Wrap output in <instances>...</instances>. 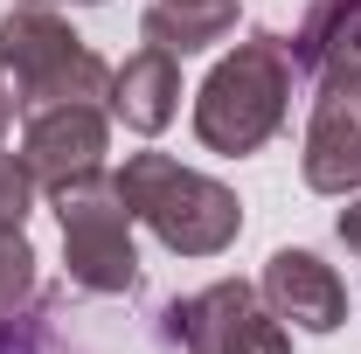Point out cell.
Here are the masks:
<instances>
[{"instance_id": "cell-1", "label": "cell", "mask_w": 361, "mask_h": 354, "mask_svg": "<svg viewBox=\"0 0 361 354\" xmlns=\"http://www.w3.org/2000/svg\"><path fill=\"white\" fill-rule=\"evenodd\" d=\"M111 181H118L133 222H146L174 257H223L236 243V229H243V202L223 181L195 174L167 153H133Z\"/></svg>"}, {"instance_id": "cell-2", "label": "cell", "mask_w": 361, "mask_h": 354, "mask_svg": "<svg viewBox=\"0 0 361 354\" xmlns=\"http://www.w3.org/2000/svg\"><path fill=\"white\" fill-rule=\"evenodd\" d=\"M285 104H292V56L278 35H250L195 90V139L209 153H229V160L257 153L285 126Z\"/></svg>"}, {"instance_id": "cell-3", "label": "cell", "mask_w": 361, "mask_h": 354, "mask_svg": "<svg viewBox=\"0 0 361 354\" xmlns=\"http://www.w3.org/2000/svg\"><path fill=\"white\" fill-rule=\"evenodd\" d=\"M0 77L14 90V111H49V104H97L111 97V63L84 49L70 21L49 7H14L0 14Z\"/></svg>"}, {"instance_id": "cell-4", "label": "cell", "mask_w": 361, "mask_h": 354, "mask_svg": "<svg viewBox=\"0 0 361 354\" xmlns=\"http://www.w3.org/2000/svg\"><path fill=\"white\" fill-rule=\"evenodd\" d=\"M56 222H63V264L70 285L84 292H133L139 285V250H133V209L111 174H84L70 188H49Z\"/></svg>"}, {"instance_id": "cell-5", "label": "cell", "mask_w": 361, "mask_h": 354, "mask_svg": "<svg viewBox=\"0 0 361 354\" xmlns=\"http://www.w3.org/2000/svg\"><path fill=\"white\" fill-rule=\"evenodd\" d=\"M167 334L180 341V354H292L285 319L264 306L250 278H223V285H202L195 299H174Z\"/></svg>"}, {"instance_id": "cell-6", "label": "cell", "mask_w": 361, "mask_h": 354, "mask_svg": "<svg viewBox=\"0 0 361 354\" xmlns=\"http://www.w3.org/2000/svg\"><path fill=\"white\" fill-rule=\"evenodd\" d=\"M104 146H111L104 104H49V111H28L21 160L35 188H70L84 174H104Z\"/></svg>"}, {"instance_id": "cell-7", "label": "cell", "mask_w": 361, "mask_h": 354, "mask_svg": "<svg viewBox=\"0 0 361 354\" xmlns=\"http://www.w3.org/2000/svg\"><path fill=\"white\" fill-rule=\"evenodd\" d=\"M299 174L313 195H355L361 188V84H326L306 126Z\"/></svg>"}, {"instance_id": "cell-8", "label": "cell", "mask_w": 361, "mask_h": 354, "mask_svg": "<svg viewBox=\"0 0 361 354\" xmlns=\"http://www.w3.org/2000/svg\"><path fill=\"white\" fill-rule=\"evenodd\" d=\"M264 306L306 334H334L348 319V285L334 278V264H319L313 250H271L264 278H257Z\"/></svg>"}, {"instance_id": "cell-9", "label": "cell", "mask_w": 361, "mask_h": 354, "mask_svg": "<svg viewBox=\"0 0 361 354\" xmlns=\"http://www.w3.org/2000/svg\"><path fill=\"white\" fill-rule=\"evenodd\" d=\"M285 56L319 90L326 84H361V0H313Z\"/></svg>"}, {"instance_id": "cell-10", "label": "cell", "mask_w": 361, "mask_h": 354, "mask_svg": "<svg viewBox=\"0 0 361 354\" xmlns=\"http://www.w3.org/2000/svg\"><path fill=\"white\" fill-rule=\"evenodd\" d=\"M111 118H126L133 133H167L180 111V56H167V49H139V56H126L118 70H111Z\"/></svg>"}, {"instance_id": "cell-11", "label": "cell", "mask_w": 361, "mask_h": 354, "mask_svg": "<svg viewBox=\"0 0 361 354\" xmlns=\"http://www.w3.org/2000/svg\"><path fill=\"white\" fill-rule=\"evenodd\" d=\"M236 28V0H153L139 14V35L167 56H202Z\"/></svg>"}, {"instance_id": "cell-12", "label": "cell", "mask_w": 361, "mask_h": 354, "mask_svg": "<svg viewBox=\"0 0 361 354\" xmlns=\"http://www.w3.org/2000/svg\"><path fill=\"white\" fill-rule=\"evenodd\" d=\"M28 292H35V250H28L21 229H0V319L7 326H14V312L28 306Z\"/></svg>"}, {"instance_id": "cell-13", "label": "cell", "mask_w": 361, "mask_h": 354, "mask_svg": "<svg viewBox=\"0 0 361 354\" xmlns=\"http://www.w3.org/2000/svg\"><path fill=\"white\" fill-rule=\"evenodd\" d=\"M35 209V174H28V160L21 153H7L0 146V229H21Z\"/></svg>"}, {"instance_id": "cell-14", "label": "cell", "mask_w": 361, "mask_h": 354, "mask_svg": "<svg viewBox=\"0 0 361 354\" xmlns=\"http://www.w3.org/2000/svg\"><path fill=\"white\" fill-rule=\"evenodd\" d=\"M334 229H341V243H348V250H355V257H361V202H348Z\"/></svg>"}, {"instance_id": "cell-15", "label": "cell", "mask_w": 361, "mask_h": 354, "mask_svg": "<svg viewBox=\"0 0 361 354\" xmlns=\"http://www.w3.org/2000/svg\"><path fill=\"white\" fill-rule=\"evenodd\" d=\"M7 126H14V90H7V77H0V146H7Z\"/></svg>"}, {"instance_id": "cell-16", "label": "cell", "mask_w": 361, "mask_h": 354, "mask_svg": "<svg viewBox=\"0 0 361 354\" xmlns=\"http://www.w3.org/2000/svg\"><path fill=\"white\" fill-rule=\"evenodd\" d=\"M0 354H7V319H0Z\"/></svg>"}, {"instance_id": "cell-17", "label": "cell", "mask_w": 361, "mask_h": 354, "mask_svg": "<svg viewBox=\"0 0 361 354\" xmlns=\"http://www.w3.org/2000/svg\"><path fill=\"white\" fill-rule=\"evenodd\" d=\"M28 7H42V0H28Z\"/></svg>"}, {"instance_id": "cell-18", "label": "cell", "mask_w": 361, "mask_h": 354, "mask_svg": "<svg viewBox=\"0 0 361 354\" xmlns=\"http://www.w3.org/2000/svg\"><path fill=\"white\" fill-rule=\"evenodd\" d=\"M84 7H97V0H84Z\"/></svg>"}]
</instances>
